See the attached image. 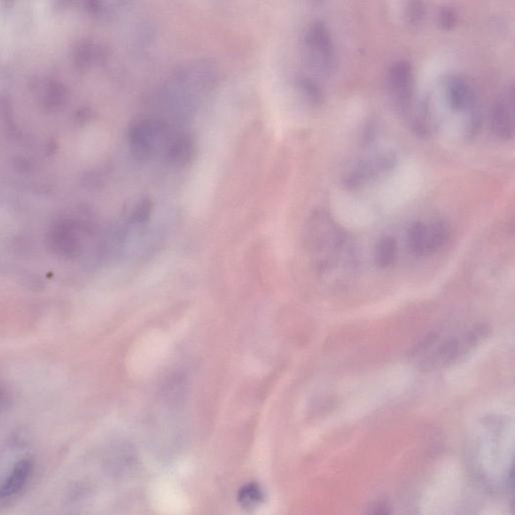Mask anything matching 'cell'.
<instances>
[{
    "mask_svg": "<svg viewBox=\"0 0 515 515\" xmlns=\"http://www.w3.org/2000/svg\"><path fill=\"white\" fill-rule=\"evenodd\" d=\"M456 14L452 10L444 9L439 14V25L444 29H451L456 25Z\"/></svg>",
    "mask_w": 515,
    "mask_h": 515,
    "instance_id": "e0dca14e",
    "label": "cell"
},
{
    "mask_svg": "<svg viewBox=\"0 0 515 515\" xmlns=\"http://www.w3.org/2000/svg\"><path fill=\"white\" fill-rule=\"evenodd\" d=\"M389 83L395 98L402 104L408 103L413 94L414 74L412 66L405 61L393 65L389 72Z\"/></svg>",
    "mask_w": 515,
    "mask_h": 515,
    "instance_id": "52a82bcc",
    "label": "cell"
},
{
    "mask_svg": "<svg viewBox=\"0 0 515 515\" xmlns=\"http://www.w3.org/2000/svg\"><path fill=\"white\" fill-rule=\"evenodd\" d=\"M491 129L503 140H511L514 134L513 94L497 102L491 114Z\"/></svg>",
    "mask_w": 515,
    "mask_h": 515,
    "instance_id": "ba28073f",
    "label": "cell"
},
{
    "mask_svg": "<svg viewBox=\"0 0 515 515\" xmlns=\"http://www.w3.org/2000/svg\"><path fill=\"white\" fill-rule=\"evenodd\" d=\"M153 210L152 200L144 199L134 208L132 220L136 222H145Z\"/></svg>",
    "mask_w": 515,
    "mask_h": 515,
    "instance_id": "2e32d148",
    "label": "cell"
},
{
    "mask_svg": "<svg viewBox=\"0 0 515 515\" xmlns=\"http://www.w3.org/2000/svg\"><path fill=\"white\" fill-rule=\"evenodd\" d=\"M306 244L318 271L328 273L350 255L347 235L324 211L312 214L306 229Z\"/></svg>",
    "mask_w": 515,
    "mask_h": 515,
    "instance_id": "7a4b0ae2",
    "label": "cell"
},
{
    "mask_svg": "<svg viewBox=\"0 0 515 515\" xmlns=\"http://www.w3.org/2000/svg\"><path fill=\"white\" fill-rule=\"evenodd\" d=\"M408 246L413 255L427 256V225L421 222L413 223L408 231Z\"/></svg>",
    "mask_w": 515,
    "mask_h": 515,
    "instance_id": "8fae6325",
    "label": "cell"
},
{
    "mask_svg": "<svg viewBox=\"0 0 515 515\" xmlns=\"http://www.w3.org/2000/svg\"><path fill=\"white\" fill-rule=\"evenodd\" d=\"M394 155L384 153L371 160H365L358 163L354 170L343 179V183L349 189L360 188L363 183L375 178L384 171L390 170L394 166Z\"/></svg>",
    "mask_w": 515,
    "mask_h": 515,
    "instance_id": "277c9868",
    "label": "cell"
},
{
    "mask_svg": "<svg viewBox=\"0 0 515 515\" xmlns=\"http://www.w3.org/2000/svg\"><path fill=\"white\" fill-rule=\"evenodd\" d=\"M445 95L448 104L454 111L464 112L474 105L472 88L461 77L455 76L447 80Z\"/></svg>",
    "mask_w": 515,
    "mask_h": 515,
    "instance_id": "9c48e42d",
    "label": "cell"
},
{
    "mask_svg": "<svg viewBox=\"0 0 515 515\" xmlns=\"http://www.w3.org/2000/svg\"><path fill=\"white\" fill-rule=\"evenodd\" d=\"M306 58L313 69L331 73L335 66V50L328 28L321 22L312 25L304 37Z\"/></svg>",
    "mask_w": 515,
    "mask_h": 515,
    "instance_id": "3957f363",
    "label": "cell"
},
{
    "mask_svg": "<svg viewBox=\"0 0 515 515\" xmlns=\"http://www.w3.org/2000/svg\"><path fill=\"white\" fill-rule=\"evenodd\" d=\"M398 247L393 237L380 238L377 245L375 260L379 268H390L397 257Z\"/></svg>",
    "mask_w": 515,
    "mask_h": 515,
    "instance_id": "4fadbf2b",
    "label": "cell"
},
{
    "mask_svg": "<svg viewBox=\"0 0 515 515\" xmlns=\"http://www.w3.org/2000/svg\"><path fill=\"white\" fill-rule=\"evenodd\" d=\"M156 129V124L148 119H144L131 127L129 140L133 155L137 159L144 160L152 155Z\"/></svg>",
    "mask_w": 515,
    "mask_h": 515,
    "instance_id": "8992f818",
    "label": "cell"
},
{
    "mask_svg": "<svg viewBox=\"0 0 515 515\" xmlns=\"http://www.w3.org/2000/svg\"><path fill=\"white\" fill-rule=\"evenodd\" d=\"M34 463L31 459H20L14 464L12 472L0 483V500L12 499L24 490L31 480Z\"/></svg>",
    "mask_w": 515,
    "mask_h": 515,
    "instance_id": "5b68a950",
    "label": "cell"
},
{
    "mask_svg": "<svg viewBox=\"0 0 515 515\" xmlns=\"http://www.w3.org/2000/svg\"><path fill=\"white\" fill-rule=\"evenodd\" d=\"M300 88L301 92L312 104H320L323 101V92H321L320 88L315 83V82L309 79H301L300 81Z\"/></svg>",
    "mask_w": 515,
    "mask_h": 515,
    "instance_id": "9a60e30c",
    "label": "cell"
},
{
    "mask_svg": "<svg viewBox=\"0 0 515 515\" xmlns=\"http://www.w3.org/2000/svg\"><path fill=\"white\" fill-rule=\"evenodd\" d=\"M450 229L443 221L427 225V256L438 253L449 241Z\"/></svg>",
    "mask_w": 515,
    "mask_h": 515,
    "instance_id": "30bf717a",
    "label": "cell"
},
{
    "mask_svg": "<svg viewBox=\"0 0 515 515\" xmlns=\"http://www.w3.org/2000/svg\"><path fill=\"white\" fill-rule=\"evenodd\" d=\"M12 394L6 387L0 386V414L9 410L12 405Z\"/></svg>",
    "mask_w": 515,
    "mask_h": 515,
    "instance_id": "ac0fdd59",
    "label": "cell"
},
{
    "mask_svg": "<svg viewBox=\"0 0 515 515\" xmlns=\"http://www.w3.org/2000/svg\"><path fill=\"white\" fill-rule=\"evenodd\" d=\"M195 153L193 141L186 136L176 137L168 147V159L177 164L188 163Z\"/></svg>",
    "mask_w": 515,
    "mask_h": 515,
    "instance_id": "7c38bea8",
    "label": "cell"
},
{
    "mask_svg": "<svg viewBox=\"0 0 515 515\" xmlns=\"http://www.w3.org/2000/svg\"><path fill=\"white\" fill-rule=\"evenodd\" d=\"M6 51H7L6 31L4 26L3 19L0 18V57H5Z\"/></svg>",
    "mask_w": 515,
    "mask_h": 515,
    "instance_id": "d6986e66",
    "label": "cell"
},
{
    "mask_svg": "<svg viewBox=\"0 0 515 515\" xmlns=\"http://www.w3.org/2000/svg\"><path fill=\"white\" fill-rule=\"evenodd\" d=\"M404 12L408 24L417 27L422 24L426 16V5L424 0H407Z\"/></svg>",
    "mask_w": 515,
    "mask_h": 515,
    "instance_id": "5bb4252c",
    "label": "cell"
},
{
    "mask_svg": "<svg viewBox=\"0 0 515 515\" xmlns=\"http://www.w3.org/2000/svg\"><path fill=\"white\" fill-rule=\"evenodd\" d=\"M488 328L476 325L459 332H434L412 352V361L421 370H435L457 363L487 337Z\"/></svg>",
    "mask_w": 515,
    "mask_h": 515,
    "instance_id": "6da1fadb",
    "label": "cell"
}]
</instances>
